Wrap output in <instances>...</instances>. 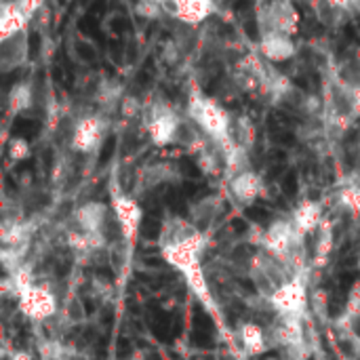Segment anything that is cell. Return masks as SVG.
<instances>
[{
    "mask_svg": "<svg viewBox=\"0 0 360 360\" xmlns=\"http://www.w3.org/2000/svg\"><path fill=\"white\" fill-rule=\"evenodd\" d=\"M34 106V85L27 82V80H21V82H15L7 95V108L11 114H23L27 110H32Z\"/></svg>",
    "mask_w": 360,
    "mask_h": 360,
    "instance_id": "22",
    "label": "cell"
},
{
    "mask_svg": "<svg viewBox=\"0 0 360 360\" xmlns=\"http://www.w3.org/2000/svg\"><path fill=\"white\" fill-rule=\"evenodd\" d=\"M185 114L203 128V133L219 144L227 142L230 135L232 114L227 112L215 97L205 95L199 87H192L185 102Z\"/></svg>",
    "mask_w": 360,
    "mask_h": 360,
    "instance_id": "1",
    "label": "cell"
},
{
    "mask_svg": "<svg viewBox=\"0 0 360 360\" xmlns=\"http://www.w3.org/2000/svg\"><path fill=\"white\" fill-rule=\"evenodd\" d=\"M272 310L280 316H304L308 306V289L304 274L284 282L270 297Z\"/></svg>",
    "mask_w": 360,
    "mask_h": 360,
    "instance_id": "10",
    "label": "cell"
},
{
    "mask_svg": "<svg viewBox=\"0 0 360 360\" xmlns=\"http://www.w3.org/2000/svg\"><path fill=\"white\" fill-rule=\"evenodd\" d=\"M207 245H209L207 232H201V234H196V236H192L183 243L165 247L160 251H162V257H165L175 270H179L181 274H188L196 268H203L201 257L205 255Z\"/></svg>",
    "mask_w": 360,
    "mask_h": 360,
    "instance_id": "8",
    "label": "cell"
},
{
    "mask_svg": "<svg viewBox=\"0 0 360 360\" xmlns=\"http://www.w3.org/2000/svg\"><path fill=\"white\" fill-rule=\"evenodd\" d=\"M257 38L270 34L295 36L300 27V11L293 0H259L255 3Z\"/></svg>",
    "mask_w": 360,
    "mask_h": 360,
    "instance_id": "3",
    "label": "cell"
},
{
    "mask_svg": "<svg viewBox=\"0 0 360 360\" xmlns=\"http://www.w3.org/2000/svg\"><path fill=\"white\" fill-rule=\"evenodd\" d=\"M255 3H259V0H255Z\"/></svg>",
    "mask_w": 360,
    "mask_h": 360,
    "instance_id": "31",
    "label": "cell"
},
{
    "mask_svg": "<svg viewBox=\"0 0 360 360\" xmlns=\"http://www.w3.org/2000/svg\"><path fill=\"white\" fill-rule=\"evenodd\" d=\"M333 243H335V227L331 221H322L316 230V243H314V268H324L329 264L331 253H333Z\"/></svg>",
    "mask_w": 360,
    "mask_h": 360,
    "instance_id": "21",
    "label": "cell"
},
{
    "mask_svg": "<svg viewBox=\"0 0 360 360\" xmlns=\"http://www.w3.org/2000/svg\"><path fill=\"white\" fill-rule=\"evenodd\" d=\"M291 219L295 223L297 232L308 236L312 232H316L320 223L324 221L322 219V205L320 203H314V201H304L297 205V209L291 213Z\"/></svg>",
    "mask_w": 360,
    "mask_h": 360,
    "instance_id": "20",
    "label": "cell"
},
{
    "mask_svg": "<svg viewBox=\"0 0 360 360\" xmlns=\"http://www.w3.org/2000/svg\"><path fill=\"white\" fill-rule=\"evenodd\" d=\"M238 341L243 346V354L247 358H253V356H261L270 350L268 346V337H266V329L264 324H259L255 320H247L238 326Z\"/></svg>",
    "mask_w": 360,
    "mask_h": 360,
    "instance_id": "18",
    "label": "cell"
},
{
    "mask_svg": "<svg viewBox=\"0 0 360 360\" xmlns=\"http://www.w3.org/2000/svg\"><path fill=\"white\" fill-rule=\"evenodd\" d=\"M227 192H230L232 201L238 207H251L264 194V181H261V177L253 169H249L232 179H227Z\"/></svg>",
    "mask_w": 360,
    "mask_h": 360,
    "instance_id": "14",
    "label": "cell"
},
{
    "mask_svg": "<svg viewBox=\"0 0 360 360\" xmlns=\"http://www.w3.org/2000/svg\"><path fill=\"white\" fill-rule=\"evenodd\" d=\"M112 213L116 217V225L124 243H133L137 238L139 225L144 219V211L139 203L124 192H112Z\"/></svg>",
    "mask_w": 360,
    "mask_h": 360,
    "instance_id": "9",
    "label": "cell"
},
{
    "mask_svg": "<svg viewBox=\"0 0 360 360\" xmlns=\"http://www.w3.org/2000/svg\"><path fill=\"white\" fill-rule=\"evenodd\" d=\"M19 312L32 322H45L59 312V297L49 284H34L17 300Z\"/></svg>",
    "mask_w": 360,
    "mask_h": 360,
    "instance_id": "7",
    "label": "cell"
},
{
    "mask_svg": "<svg viewBox=\"0 0 360 360\" xmlns=\"http://www.w3.org/2000/svg\"><path fill=\"white\" fill-rule=\"evenodd\" d=\"M333 3H337L339 7H344L350 15L360 13V0H333Z\"/></svg>",
    "mask_w": 360,
    "mask_h": 360,
    "instance_id": "28",
    "label": "cell"
},
{
    "mask_svg": "<svg viewBox=\"0 0 360 360\" xmlns=\"http://www.w3.org/2000/svg\"><path fill=\"white\" fill-rule=\"evenodd\" d=\"M221 211H223L221 194H209V196H203L201 201H196L190 207V217L188 219L199 227L201 232H207L211 225H215Z\"/></svg>",
    "mask_w": 360,
    "mask_h": 360,
    "instance_id": "16",
    "label": "cell"
},
{
    "mask_svg": "<svg viewBox=\"0 0 360 360\" xmlns=\"http://www.w3.org/2000/svg\"><path fill=\"white\" fill-rule=\"evenodd\" d=\"M360 320V282L352 289L350 300L346 304V310L341 312L337 320V329L339 331H354V326Z\"/></svg>",
    "mask_w": 360,
    "mask_h": 360,
    "instance_id": "24",
    "label": "cell"
},
{
    "mask_svg": "<svg viewBox=\"0 0 360 360\" xmlns=\"http://www.w3.org/2000/svg\"><path fill=\"white\" fill-rule=\"evenodd\" d=\"M266 360H284L282 356H274V358H266Z\"/></svg>",
    "mask_w": 360,
    "mask_h": 360,
    "instance_id": "30",
    "label": "cell"
},
{
    "mask_svg": "<svg viewBox=\"0 0 360 360\" xmlns=\"http://www.w3.org/2000/svg\"><path fill=\"white\" fill-rule=\"evenodd\" d=\"M7 154H9V158H11L13 162H21V160L30 158L32 148H30V144H27L23 137H13V139L9 142V146H7Z\"/></svg>",
    "mask_w": 360,
    "mask_h": 360,
    "instance_id": "27",
    "label": "cell"
},
{
    "mask_svg": "<svg viewBox=\"0 0 360 360\" xmlns=\"http://www.w3.org/2000/svg\"><path fill=\"white\" fill-rule=\"evenodd\" d=\"M7 360H34V358H32V354H30V352H23V350H13V352H9V354H7Z\"/></svg>",
    "mask_w": 360,
    "mask_h": 360,
    "instance_id": "29",
    "label": "cell"
},
{
    "mask_svg": "<svg viewBox=\"0 0 360 360\" xmlns=\"http://www.w3.org/2000/svg\"><path fill=\"white\" fill-rule=\"evenodd\" d=\"M183 120V114H179L167 100L156 97L144 104V114H142V126L148 133L150 142L158 148L173 146L177 139V131Z\"/></svg>",
    "mask_w": 360,
    "mask_h": 360,
    "instance_id": "2",
    "label": "cell"
},
{
    "mask_svg": "<svg viewBox=\"0 0 360 360\" xmlns=\"http://www.w3.org/2000/svg\"><path fill=\"white\" fill-rule=\"evenodd\" d=\"M72 55L82 63V65H93L97 59H100V49L97 45L89 38V36H82V34H76L72 38Z\"/></svg>",
    "mask_w": 360,
    "mask_h": 360,
    "instance_id": "25",
    "label": "cell"
},
{
    "mask_svg": "<svg viewBox=\"0 0 360 360\" xmlns=\"http://www.w3.org/2000/svg\"><path fill=\"white\" fill-rule=\"evenodd\" d=\"M179 177V171L173 162H167V160H156V162H148L144 165L137 175H135V183H133V192L137 196L150 192V190H156L165 183H171L173 179Z\"/></svg>",
    "mask_w": 360,
    "mask_h": 360,
    "instance_id": "12",
    "label": "cell"
},
{
    "mask_svg": "<svg viewBox=\"0 0 360 360\" xmlns=\"http://www.w3.org/2000/svg\"><path fill=\"white\" fill-rule=\"evenodd\" d=\"M255 142V126L247 116H232L230 124V135H227V144L251 150Z\"/></svg>",
    "mask_w": 360,
    "mask_h": 360,
    "instance_id": "23",
    "label": "cell"
},
{
    "mask_svg": "<svg viewBox=\"0 0 360 360\" xmlns=\"http://www.w3.org/2000/svg\"><path fill=\"white\" fill-rule=\"evenodd\" d=\"M339 205L354 211V213H360V185H356L352 181L346 188H341L339 190Z\"/></svg>",
    "mask_w": 360,
    "mask_h": 360,
    "instance_id": "26",
    "label": "cell"
},
{
    "mask_svg": "<svg viewBox=\"0 0 360 360\" xmlns=\"http://www.w3.org/2000/svg\"><path fill=\"white\" fill-rule=\"evenodd\" d=\"M331 76L344 87L360 93V49L346 51L331 68Z\"/></svg>",
    "mask_w": 360,
    "mask_h": 360,
    "instance_id": "17",
    "label": "cell"
},
{
    "mask_svg": "<svg viewBox=\"0 0 360 360\" xmlns=\"http://www.w3.org/2000/svg\"><path fill=\"white\" fill-rule=\"evenodd\" d=\"M108 221H110V207L97 201H89L74 209L72 223L78 225L85 232L93 234H108Z\"/></svg>",
    "mask_w": 360,
    "mask_h": 360,
    "instance_id": "13",
    "label": "cell"
},
{
    "mask_svg": "<svg viewBox=\"0 0 360 360\" xmlns=\"http://www.w3.org/2000/svg\"><path fill=\"white\" fill-rule=\"evenodd\" d=\"M310 9L316 21L326 30H339L350 17V13L333 0H310Z\"/></svg>",
    "mask_w": 360,
    "mask_h": 360,
    "instance_id": "19",
    "label": "cell"
},
{
    "mask_svg": "<svg viewBox=\"0 0 360 360\" xmlns=\"http://www.w3.org/2000/svg\"><path fill=\"white\" fill-rule=\"evenodd\" d=\"M30 59V30L15 32V34L0 38V70L11 74L27 63Z\"/></svg>",
    "mask_w": 360,
    "mask_h": 360,
    "instance_id": "11",
    "label": "cell"
},
{
    "mask_svg": "<svg viewBox=\"0 0 360 360\" xmlns=\"http://www.w3.org/2000/svg\"><path fill=\"white\" fill-rule=\"evenodd\" d=\"M110 131H112V118L102 112L80 116L74 120L72 126L70 150L82 156H93L100 152V148L110 135Z\"/></svg>",
    "mask_w": 360,
    "mask_h": 360,
    "instance_id": "4",
    "label": "cell"
},
{
    "mask_svg": "<svg viewBox=\"0 0 360 360\" xmlns=\"http://www.w3.org/2000/svg\"><path fill=\"white\" fill-rule=\"evenodd\" d=\"M43 7L45 0H5L3 9H0V38L21 30H30Z\"/></svg>",
    "mask_w": 360,
    "mask_h": 360,
    "instance_id": "6",
    "label": "cell"
},
{
    "mask_svg": "<svg viewBox=\"0 0 360 360\" xmlns=\"http://www.w3.org/2000/svg\"><path fill=\"white\" fill-rule=\"evenodd\" d=\"M154 3L171 21L196 27L205 25L217 11V0H154Z\"/></svg>",
    "mask_w": 360,
    "mask_h": 360,
    "instance_id": "5",
    "label": "cell"
},
{
    "mask_svg": "<svg viewBox=\"0 0 360 360\" xmlns=\"http://www.w3.org/2000/svg\"><path fill=\"white\" fill-rule=\"evenodd\" d=\"M257 51L270 63H282V61H289L297 55V45H295V41H293V36L270 34V36L257 38Z\"/></svg>",
    "mask_w": 360,
    "mask_h": 360,
    "instance_id": "15",
    "label": "cell"
}]
</instances>
